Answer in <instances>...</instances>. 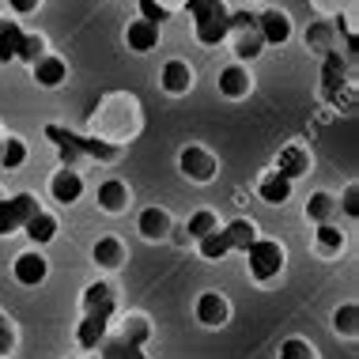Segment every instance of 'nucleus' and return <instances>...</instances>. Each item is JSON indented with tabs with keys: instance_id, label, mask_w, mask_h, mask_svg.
Segmentation results:
<instances>
[{
	"instance_id": "1",
	"label": "nucleus",
	"mask_w": 359,
	"mask_h": 359,
	"mask_svg": "<svg viewBox=\"0 0 359 359\" xmlns=\"http://www.w3.org/2000/svg\"><path fill=\"white\" fill-rule=\"evenodd\" d=\"M87 129H91V137H99V140L125 144L144 129V110H140V102L133 99V95H106V99L91 110Z\"/></svg>"
},
{
	"instance_id": "2",
	"label": "nucleus",
	"mask_w": 359,
	"mask_h": 359,
	"mask_svg": "<svg viewBox=\"0 0 359 359\" xmlns=\"http://www.w3.org/2000/svg\"><path fill=\"white\" fill-rule=\"evenodd\" d=\"M46 140L57 144V155H61V167H76V159H95V163H118L121 159V144L99 140V137H83V133H72L65 125L50 121L46 125Z\"/></svg>"
},
{
	"instance_id": "3",
	"label": "nucleus",
	"mask_w": 359,
	"mask_h": 359,
	"mask_svg": "<svg viewBox=\"0 0 359 359\" xmlns=\"http://www.w3.org/2000/svg\"><path fill=\"white\" fill-rule=\"evenodd\" d=\"M186 12L193 15V34L205 50L227 42L231 34V8L227 0H186Z\"/></svg>"
},
{
	"instance_id": "4",
	"label": "nucleus",
	"mask_w": 359,
	"mask_h": 359,
	"mask_svg": "<svg viewBox=\"0 0 359 359\" xmlns=\"http://www.w3.org/2000/svg\"><path fill=\"white\" fill-rule=\"evenodd\" d=\"M257 238V223L254 219H231L216 227L212 235L197 238V254L205 261H223L231 254H246V246Z\"/></svg>"
},
{
	"instance_id": "5",
	"label": "nucleus",
	"mask_w": 359,
	"mask_h": 359,
	"mask_svg": "<svg viewBox=\"0 0 359 359\" xmlns=\"http://www.w3.org/2000/svg\"><path fill=\"white\" fill-rule=\"evenodd\" d=\"M246 265H250V280L261 287H273L284 280V269H287V250L280 238H254L246 246Z\"/></svg>"
},
{
	"instance_id": "6",
	"label": "nucleus",
	"mask_w": 359,
	"mask_h": 359,
	"mask_svg": "<svg viewBox=\"0 0 359 359\" xmlns=\"http://www.w3.org/2000/svg\"><path fill=\"white\" fill-rule=\"evenodd\" d=\"M178 170L186 182H193V186H208L219 174V159L205 148V144H186V148L178 151Z\"/></svg>"
},
{
	"instance_id": "7",
	"label": "nucleus",
	"mask_w": 359,
	"mask_h": 359,
	"mask_svg": "<svg viewBox=\"0 0 359 359\" xmlns=\"http://www.w3.org/2000/svg\"><path fill=\"white\" fill-rule=\"evenodd\" d=\"M34 208H42V201L34 193H15V197H0V238H12L15 231H23L27 216Z\"/></svg>"
},
{
	"instance_id": "8",
	"label": "nucleus",
	"mask_w": 359,
	"mask_h": 359,
	"mask_svg": "<svg viewBox=\"0 0 359 359\" xmlns=\"http://www.w3.org/2000/svg\"><path fill=\"white\" fill-rule=\"evenodd\" d=\"M80 310L91 318H106V322H110V318L118 314V287H114V280L102 276V280H95V284H87L83 295H80Z\"/></svg>"
},
{
	"instance_id": "9",
	"label": "nucleus",
	"mask_w": 359,
	"mask_h": 359,
	"mask_svg": "<svg viewBox=\"0 0 359 359\" xmlns=\"http://www.w3.org/2000/svg\"><path fill=\"white\" fill-rule=\"evenodd\" d=\"M159 87L163 95H170V99H182V95H189L193 87H197V72H193V65L186 57H170V61H163L159 69Z\"/></svg>"
},
{
	"instance_id": "10",
	"label": "nucleus",
	"mask_w": 359,
	"mask_h": 359,
	"mask_svg": "<svg viewBox=\"0 0 359 359\" xmlns=\"http://www.w3.org/2000/svg\"><path fill=\"white\" fill-rule=\"evenodd\" d=\"M46 276H50V261H46L42 250H23V254H15L12 261V280L19 287H42Z\"/></svg>"
},
{
	"instance_id": "11",
	"label": "nucleus",
	"mask_w": 359,
	"mask_h": 359,
	"mask_svg": "<svg viewBox=\"0 0 359 359\" xmlns=\"http://www.w3.org/2000/svg\"><path fill=\"white\" fill-rule=\"evenodd\" d=\"M193 318L205 329H223L231 322V299L223 291H201L197 303H193Z\"/></svg>"
},
{
	"instance_id": "12",
	"label": "nucleus",
	"mask_w": 359,
	"mask_h": 359,
	"mask_svg": "<svg viewBox=\"0 0 359 359\" xmlns=\"http://www.w3.org/2000/svg\"><path fill=\"white\" fill-rule=\"evenodd\" d=\"M273 170H276V174H284V178H291V182L306 178V174L314 170V151H310L306 144L291 140V144H284V148H280L276 163H273Z\"/></svg>"
},
{
	"instance_id": "13",
	"label": "nucleus",
	"mask_w": 359,
	"mask_h": 359,
	"mask_svg": "<svg viewBox=\"0 0 359 359\" xmlns=\"http://www.w3.org/2000/svg\"><path fill=\"white\" fill-rule=\"evenodd\" d=\"M216 91L223 95V99H231V102L246 99V95L254 91V72H250V65H242V61L223 65L219 76H216Z\"/></svg>"
},
{
	"instance_id": "14",
	"label": "nucleus",
	"mask_w": 359,
	"mask_h": 359,
	"mask_svg": "<svg viewBox=\"0 0 359 359\" xmlns=\"http://www.w3.org/2000/svg\"><path fill=\"white\" fill-rule=\"evenodd\" d=\"M95 205H99V212H106V216H121V212H129V205H133L129 182L125 178L99 182V189H95Z\"/></svg>"
},
{
	"instance_id": "15",
	"label": "nucleus",
	"mask_w": 359,
	"mask_h": 359,
	"mask_svg": "<svg viewBox=\"0 0 359 359\" xmlns=\"http://www.w3.org/2000/svg\"><path fill=\"white\" fill-rule=\"evenodd\" d=\"M83 174L76 170V167H57L53 174H50V197L57 201L61 208H69V205H76V201L83 197Z\"/></svg>"
},
{
	"instance_id": "16",
	"label": "nucleus",
	"mask_w": 359,
	"mask_h": 359,
	"mask_svg": "<svg viewBox=\"0 0 359 359\" xmlns=\"http://www.w3.org/2000/svg\"><path fill=\"white\" fill-rule=\"evenodd\" d=\"M254 193H257L261 205L280 208V205H287V201L295 197V182L284 178V174H276V170H265V174L254 182Z\"/></svg>"
},
{
	"instance_id": "17",
	"label": "nucleus",
	"mask_w": 359,
	"mask_h": 359,
	"mask_svg": "<svg viewBox=\"0 0 359 359\" xmlns=\"http://www.w3.org/2000/svg\"><path fill=\"white\" fill-rule=\"evenodd\" d=\"M91 261L99 273H118L125 261H129V250H125V242L118 235H99L91 242Z\"/></svg>"
},
{
	"instance_id": "18",
	"label": "nucleus",
	"mask_w": 359,
	"mask_h": 359,
	"mask_svg": "<svg viewBox=\"0 0 359 359\" xmlns=\"http://www.w3.org/2000/svg\"><path fill=\"white\" fill-rule=\"evenodd\" d=\"M170 231H174V219H170V212L163 208V205L140 208V216H137V235H140L144 242H167Z\"/></svg>"
},
{
	"instance_id": "19",
	"label": "nucleus",
	"mask_w": 359,
	"mask_h": 359,
	"mask_svg": "<svg viewBox=\"0 0 359 359\" xmlns=\"http://www.w3.org/2000/svg\"><path fill=\"white\" fill-rule=\"evenodd\" d=\"M31 80L38 87H46V91H57V87L69 83V61H65V57H57V53H42L31 65Z\"/></svg>"
},
{
	"instance_id": "20",
	"label": "nucleus",
	"mask_w": 359,
	"mask_h": 359,
	"mask_svg": "<svg viewBox=\"0 0 359 359\" xmlns=\"http://www.w3.org/2000/svg\"><path fill=\"white\" fill-rule=\"evenodd\" d=\"M257 31L265 38V46H287L291 34H295V23H291V15L280 12V8H265V12L257 15Z\"/></svg>"
},
{
	"instance_id": "21",
	"label": "nucleus",
	"mask_w": 359,
	"mask_h": 359,
	"mask_svg": "<svg viewBox=\"0 0 359 359\" xmlns=\"http://www.w3.org/2000/svg\"><path fill=\"white\" fill-rule=\"evenodd\" d=\"M159 38H163V27L148 23V19H129L125 23V46H129L133 53H151L159 50Z\"/></svg>"
},
{
	"instance_id": "22",
	"label": "nucleus",
	"mask_w": 359,
	"mask_h": 359,
	"mask_svg": "<svg viewBox=\"0 0 359 359\" xmlns=\"http://www.w3.org/2000/svg\"><path fill=\"white\" fill-rule=\"evenodd\" d=\"M227 42H231V50H235V61H257L261 57V50H265V38H261V31H257V19L250 27H238V31H231L227 34Z\"/></svg>"
},
{
	"instance_id": "23",
	"label": "nucleus",
	"mask_w": 359,
	"mask_h": 359,
	"mask_svg": "<svg viewBox=\"0 0 359 359\" xmlns=\"http://www.w3.org/2000/svg\"><path fill=\"white\" fill-rule=\"evenodd\" d=\"M57 231H61V223H57V216H53V212H46V208H34L31 216H27V223H23L27 242H34L38 250L50 246V242L57 238Z\"/></svg>"
},
{
	"instance_id": "24",
	"label": "nucleus",
	"mask_w": 359,
	"mask_h": 359,
	"mask_svg": "<svg viewBox=\"0 0 359 359\" xmlns=\"http://www.w3.org/2000/svg\"><path fill=\"white\" fill-rule=\"evenodd\" d=\"M314 250H318V257L337 261V257H344V250H348V235L337 223H318L314 227Z\"/></svg>"
},
{
	"instance_id": "25",
	"label": "nucleus",
	"mask_w": 359,
	"mask_h": 359,
	"mask_svg": "<svg viewBox=\"0 0 359 359\" xmlns=\"http://www.w3.org/2000/svg\"><path fill=\"white\" fill-rule=\"evenodd\" d=\"M23 38H27V31L19 27L15 15H0V65L15 61L19 50H23Z\"/></svg>"
},
{
	"instance_id": "26",
	"label": "nucleus",
	"mask_w": 359,
	"mask_h": 359,
	"mask_svg": "<svg viewBox=\"0 0 359 359\" xmlns=\"http://www.w3.org/2000/svg\"><path fill=\"white\" fill-rule=\"evenodd\" d=\"M106 333H110V322H106V318L83 314L80 325H76V344H80V352H95V348L106 341Z\"/></svg>"
},
{
	"instance_id": "27",
	"label": "nucleus",
	"mask_w": 359,
	"mask_h": 359,
	"mask_svg": "<svg viewBox=\"0 0 359 359\" xmlns=\"http://www.w3.org/2000/svg\"><path fill=\"white\" fill-rule=\"evenodd\" d=\"M303 216H306V223H333V216H337V197L329 189H314L306 197V205H303Z\"/></svg>"
},
{
	"instance_id": "28",
	"label": "nucleus",
	"mask_w": 359,
	"mask_h": 359,
	"mask_svg": "<svg viewBox=\"0 0 359 359\" xmlns=\"http://www.w3.org/2000/svg\"><path fill=\"white\" fill-rule=\"evenodd\" d=\"M118 333H121L129 344L144 348V344L151 341V318H148V314H137V310H133V314H125V318H121V329H118Z\"/></svg>"
},
{
	"instance_id": "29",
	"label": "nucleus",
	"mask_w": 359,
	"mask_h": 359,
	"mask_svg": "<svg viewBox=\"0 0 359 359\" xmlns=\"http://www.w3.org/2000/svg\"><path fill=\"white\" fill-rule=\"evenodd\" d=\"M95 352H99V359H148V355H144V348L129 344L121 333H114V337L106 333V341L95 348Z\"/></svg>"
},
{
	"instance_id": "30",
	"label": "nucleus",
	"mask_w": 359,
	"mask_h": 359,
	"mask_svg": "<svg viewBox=\"0 0 359 359\" xmlns=\"http://www.w3.org/2000/svg\"><path fill=\"white\" fill-rule=\"evenodd\" d=\"M27 140L23 137H0V167L4 170H23L27 167Z\"/></svg>"
},
{
	"instance_id": "31",
	"label": "nucleus",
	"mask_w": 359,
	"mask_h": 359,
	"mask_svg": "<svg viewBox=\"0 0 359 359\" xmlns=\"http://www.w3.org/2000/svg\"><path fill=\"white\" fill-rule=\"evenodd\" d=\"M219 227V212L216 208H197V212H189V219H186V238H205L212 235V231Z\"/></svg>"
},
{
	"instance_id": "32",
	"label": "nucleus",
	"mask_w": 359,
	"mask_h": 359,
	"mask_svg": "<svg viewBox=\"0 0 359 359\" xmlns=\"http://www.w3.org/2000/svg\"><path fill=\"white\" fill-rule=\"evenodd\" d=\"M333 329L337 337H344V341H355L359 337V306L355 303H341L333 310Z\"/></svg>"
},
{
	"instance_id": "33",
	"label": "nucleus",
	"mask_w": 359,
	"mask_h": 359,
	"mask_svg": "<svg viewBox=\"0 0 359 359\" xmlns=\"http://www.w3.org/2000/svg\"><path fill=\"white\" fill-rule=\"evenodd\" d=\"M333 23L322 15V19H314V23L306 27V50H318V53H325L329 50V42H333Z\"/></svg>"
},
{
	"instance_id": "34",
	"label": "nucleus",
	"mask_w": 359,
	"mask_h": 359,
	"mask_svg": "<svg viewBox=\"0 0 359 359\" xmlns=\"http://www.w3.org/2000/svg\"><path fill=\"white\" fill-rule=\"evenodd\" d=\"M276 359H318V348L310 341H303V337H287V341L276 348Z\"/></svg>"
},
{
	"instance_id": "35",
	"label": "nucleus",
	"mask_w": 359,
	"mask_h": 359,
	"mask_svg": "<svg viewBox=\"0 0 359 359\" xmlns=\"http://www.w3.org/2000/svg\"><path fill=\"white\" fill-rule=\"evenodd\" d=\"M15 348H19V329L15 322L0 310V359H8V355H15Z\"/></svg>"
},
{
	"instance_id": "36",
	"label": "nucleus",
	"mask_w": 359,
	"mask_h": 359,
	"mask_svg": "<svg viewBox=\"0 0 359 359\" xmlns=\"http://www.w3.org/2000/svg\"><path fill=\"white\" fill-rule=\"evenodd\" d=\"M42 53H50V50H46V38H42V34H34V31H27V38H23V50H19L15 61H23L27 69H31V65H34Z\"/></svg>"
},
{
	"instance_id": "37",
	"label": "nucleus",
	"mask_w": 359,
	"mask_h": 359,
	"mask_svg": "<svg viewBox=\"0 0 359 359\" xmlns=\"http://www.w3.org/2000/svg\"><path fill=\"white\" fill-rule=\"evenodd\" d=\"M137 12H140V19H148V23H155V27H163L170 19V12L159 4V0H137Z\"/></svg>"
},
{
	"instance_id": "38",
	"label": "nucleus",
	"mask_w": 359,
	"mask_h": 359,
	"mask_svg": "<svg viewBox=\"0 0 359 359\" xmlns=\"http://www.w3.org/2000/svg\"><path fill=\"white\" fill-rule=\"evenodd\" d=\"M337 212H344V216H359V186L355 182H348L344 186V197H337Z\"/></svg>"
},
{
	"instance_id": "39",
	"label": "nucleus",
	"mask_w": 359,
	"mask_h": 359,
	"mask_svg": "<svg viewBox=\"0 0 359 359\" xmlns=\"http://www.w3.org/2000/svg\"><path fill=\"white\" fill-rule=\"evenodd\" d=\"M38 8H42V0H8V12H12L15 19L19 15H34Z\"/></svg>"
},
{
	"instance_id": "40",
	"label": "nucleus",
	"mask_w": 359,
	"mask_h": 359,
	"mask_svg": "<svg viewBox=\"0 0 359 359\" xmlns=\"http://www.w3.org/2000/svg\"><path fill=\"white\" fill-rule=\"evenodd\" d=\"M314 8L329 19V15H341V8H352V0H314Z\"/></svg>"
},
{
	"instance_id": "41",
	"label": "nucleus",
	"mask_w": 359,
	"mask_h": 359,
	"mask_svg": "<svg viewBox=\"0 0 359 359\" xmlns=\"http://www.w3.org/2000/svg\"><path fill=\"white\" fill-rule=\"evenodd\" d=\"M163 8H167V12L174 15V12H182V8H186V0H159Z\"/></svg>"
},
{
	"instance_id": "42",
	"label": "nucleus",
	"mask_w": 359,
	"mask_h": 359,
	"mask_svg": "<svg viewBox=\"0 0 359 359\" xmlns=\"http://www.w3.org/2000/svg\"><path fill=\"white\" fill-rule=\"evenodd\" d=\"M242 4H246V8H250V4H254V0H242Z\"/></svg>"
},
{
	"instance_id": "43",
	"label": "nucleus",
	"mask_w": 359,
	"mask_h": 359,
	"mask_svg": "<svg viewBox=\"0 0 359 359\" xmlns=\"http://www.w3.org/2000/svg\"><path fill=\"white\" fill-rule=\"evenodd\" d=\"M65 359H80V355H65Z\"/></svg>"
},
{
	"instance_id": "44",
	"label": "nucleus",
	"mask_w": 359,
	"mask_h": 359,
	"mask_svg": "<svg viewBox=\"0 0 359 359\" xmlns=\"http://www.w3.org/2000/svg\"><path fill=\"white\" fill-rule=\"evenodd\" d=\"M0 197H4V189H0Z\"/></svg>"
}]
</instances>
